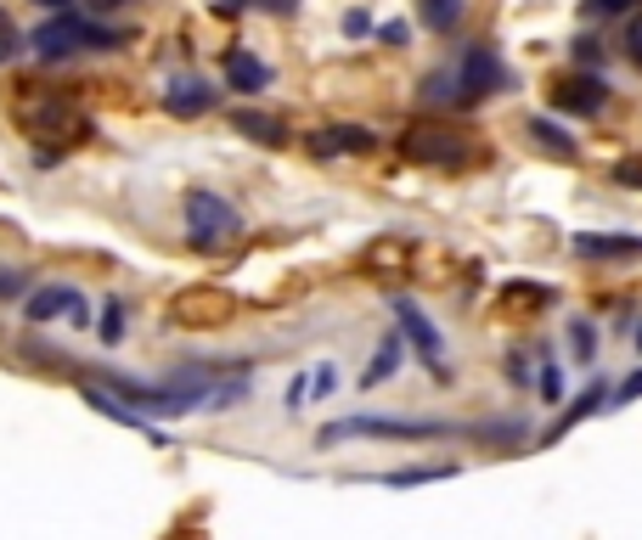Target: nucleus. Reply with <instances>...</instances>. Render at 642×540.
<instances>
[{"instance_id": "b1692460", "label": "nucleus", "mask_w": 642, "mask_h": 540, "mask_svg": "<svg viewBox=\"0 0 642 540\" xmlns=\"http://www.w3.org/2000/svg\"><path fill=\"white\" fill-rule=\"evenodd\" d=\"M18 293H34V288H29V270L0 264V299H18Z\"/></svg>"}, {"instance_id": "dca6fc26", "label": "nucleus", "mask_w": 642, "mask_h": 540, "mask_svg": "<svg viewBox=\"0 0 642 540\" xmlns=\"http://www.w3.org/2000/svg\"><path fill=\"white\" fill-rule=\"evenodd\" d=\"M231 130L248 136V141H259V147H288V124H283L277 113H259V108H237V113H231Z\"/></svg>"}, {"instance_id": "f704fd0d", "label": "nucleus", "mask_w": 642, "mask_h": 540, "mask_svg": "<svg viewBox=\"0 0 642 540\" xmlns=\"http://www.w3.org/2000/svg\"><path fill=\"white\" fill-rule=\"evenodd\" d=\"M366 29H373V18H366V12H349V18H344V34H366Z\"/></svg>"}, {"instance_id": "9d476101", "label": "nucleus", "mask_w": 642, "mask_h": 540, "mask_svg": "<svg viewBox=\"0 0 642 540\" xmlns=\"http://www.w3.org/2000/svg\"><path fill=\"white\" fill-rule=\"evenodd\" d=\"M85 293L79 288H68V282H51V288H34L29 299H23V316L34 321V327H46V321H62V316H73V321H85Z\"/></svg>"}, {"instance_id": "6e6552de", "label": "nucleus", "mask_w": 642, "mask_h": 540, "mask_svg": "<svg viewBox=\"0 0 642 540\" xmlns=\"http://www.w3.org/2000/svg\"><path fill=\"white\" fill-rule=\"evenodd\" d=\"M395 327H401V332H406V343L423 354V367L439 378V372H445V367H439V360H445V338H439V327H434V321H428L412 299H395Z\"/></svg>"}, {"instance_id": "cd10ccee", "label": "nucleus", "mask_w": 642, "mask_h": 540, "mask_svg": "<svg viewBox=\"0 0 642 540\" xmlns=\"http://www.w3.org/2000/svg\"><path fill=\"white\" fill-rule=\"evenodd\" d=\"M620 46H625V57H631V62L642 68V12H636V18L625 23V34H620Z\"/></svg>"}, {"instance_id": "a211bd4d", "label": "nucleus", "mask_w": 642, "mask_h": 540, "mask_svg": "<svg viewBox=\"0 0 642 540\" xmlns=\"http://www.w3.org/2000/svg\"><path fill=\"white\" fill-rule=\"evenodd\" d=\"M456 473V462H428V468H395V473H378V484L384 490H412V484H439V479H451Z\"/></svg>"}, {"instance_id": "2eb2a0df", "label": "nucleus", "mask_w": 642, "mask_h": 540, "mask_svg": "<svg viewBox=\"0 0 642 540\" xmlns=\"http://www.w3.org/2000/svg\"><path fill=\"white\" fill-rule=\"evenodd\" d=\"M575 259H642V237H609V231H575Z\"/></svg>"}, {"instance_id": "f3484780", "label": "nucleus", "mask_w": 642, "mask_h": 540, "mask_svg": "<svg viewBox=\"0 0 642 540\" xmlns=\"http://www.w3.org/2000/svg\"><path fill=\"white\" fill-rule=\"evenodd\" d=\"M524 130H530V141H535L541 152H553V158H564V163H570V158H581V141H575L564 124H553V119H530Z\"/></svg>"}, {"instance_id": "6ab92c4d", "label": "nucleus", "mask_w": 642, "mask_h": 540, "mask_svg": "<svg viewBox=\"0 0 642 540\" xmlns=\"http://www.w3.org/2000/svg\"><path fill=\"white\" fill-rule=\"evenodd\" d=\"M417 18H423V29L451 34V29H456V18H463V0H417Z\"/></svg>"}, {"instance_id": "72a5a7b5", "label": "nucleus", "mask_w": 642, "mask_h": 540, "mask_svg": "<svg viewBox=\"0 0 642 540\" xmlns=\"http://www.w3.org/2000/svg\"><path fill=\"white\" fill-rule=\"evenodd\" d=\"M333 389H338V367H322L316 372V394H333Z\"/></svg>"}, {"instance_id": "7c9ffc66", "label": "nucleus", "mask_w": 642, "mask_h": 540, "mask_svg": "<svg viewBox=\"0 0 642 540\" xmlns=\"http://www.w3.org/2000/svg\"><path fill=\"white\" fill-rule=\"evenodd\" d=\"M614 400H620V406H631V400H642V367H636V372H631V378L620 383V394H614Z\"/></svg>"}, {"instance_id": "aec40b11", "label": "nucleus", "mask_w": 642, "mask_h": 540, "mask_svg": "<svg viewBox=\"0 0 642 540\" xmlns=\"http://www.w3.org/2000/svg\"><path fill=\"white\" fill-rule=\"evenodd\" d=\"M603 400H609V389H603V383H592V389H586V394H581V400H575V406L564 411V417H559V428L546 433V439H564V433H570L575 422H586L592 411H603Z\"/></svg>"}, {"instance_id": "7ed1b4c3", "label": "nucleus", "mask_w": 642, "mask_h": 540, "mask_svg": "<svg viewBox=\"0 0 642 540\" xmlns=\"http://www.w3.org/2000/svg\"><path fill=\"white\" fill-rule=\"evenodd\" d=\"M451 422H406V417H338L316 433V444H338V439H406V444H428V439H451Z\"/></svg>"}, {"instance_id": "20e7f679", "label": "nucleus", "mask_w": 642, "mask_h": 540, "mask_svg": "<svg viewBox=\"0 0 642 540\" xmlns=\"http://www.w3.org/2000/svg\"><path fill=\"white\" fill-rule=\"evenodd\" d=\"M401 158L423 163V169H468L480 163V147L463 130H445V124H412L401 136Z\"/></svg>"}, {"instance_id": "4c0bfd02", "label": "nucleus", "mask_w": 642, "mask_h": 540, "mask_svg": "<svg viewBox=\"0 0 642 540\" xmlns=\"http://www.w3.org/2000/svg\"><path fill=\"white\" fill-rule=\"evenodd\" d=\"M636 349H642V327H636Z\"/></svg>"}, {"instance_id": "0eeeda50", "label": "nucleus", "mask_w": 642, "mask_h": 540, "mask_svg": "<svg viewBox=\"0 0 642 540\" xmlns=\"http://www.w3.org/2000/svg\"><path fill=\"white\" fill-rule=\"evenodd\" d=\"M456 84H463V102H480V97H496V90H507L513 84V73H507V62L496 57V46H468L463 51V62H456Z\"/></svg>"}, {"instance_id": "ddd939ff", "label": "nucleus", "mask_w": 642, "mask_h": 540, "mask_svg": "<svg viewBox=\"0 0 642 540\" xmlns=\"http://www.w3.org/2000/svg\"><path fill=\"white\" fill-rule=\"evenodd\" d=\"M220 73H226L231 90H243V97H259V90L270 84V68H265L248 46H231V51L220 57Z\"/></svg>"}, {"instance_id": "5701e85b", "label": "nucleus", "mask_w": 642, "mask_h": 540, "mask_svg": "<svg viewBox=\"0 0 642 540\" xmlns=\"http://www.w3.org/2000/svg\"><path fill=\"white\" fill-rule=\"evenodd\" d=\"M570 343H575V360H581V367H592V354H597V332H592V321H570Z\"/></svg>"}, {"instance_id": "1a4fd4ad", "label": "nucleus", "mask_w": 642, "mask_h": 540, "mask_svg": "<svg viewBox=\"0 0 642 540\" xmlns=\"http://www.w3.org/2000/svg\"><path fill=\"white\" fill-rule=\"evenodd\" d=\"M553 108L559 113H575V119H597L609 108V84L597 73H570L553 84Z\"/></svg>"}, {"instance_id": "f8f14e48", "label": "nucleus", "mask_w": 642, "mask_h": 540, "mask_svg": "<svg viewBox=\"0 0 642 540\" xmlns=\"http://www.w3.org/2000/svg\"><path fill=\"white\" fill-rule=\"evenodd\" d=\"M305 147L316 152V158H360V152H373L378 147V136L366 130V124H327V130H316V136H305Z\"/></svg>"}, {"instance_id": "f257e3e1", "label": "nucleus", "mask_w": 642, "mask_h": 540, "mask_svg": "<svg viewBox=\"0 0 642 540\" xmlns=\"http://www.w3.org/2000/svg\"><path fill=\"white\" fill-rule=\"evenodd\" d=\"M29 46H34V57L62 62V57H79V51H119V46H125V29L90 23V18H79V12L68 7V12H51V18L29 34Z\"/></svg>"}, {"instance_id": "2f4dec72", "label": "nucleus", "mask_w": 642, "mask_h": 540, "mask_svg": "<svg viewBox=\"0 0 642 540\" xmlns=\"http://www.w3.org/2000/svg\"><path fill=\"white\" fill-rule=\"evenodd\" d=\"M614 180H620V187H642V163H636V158H631V163H620V169H614Z\"/></svg>"}, {"instance_id": "393cba45", "label": "nucleus", "mask_w": 642, "mask_h": 540, "mask_svg": "<svg viewBox=\"0 0 642 540\" xmlns=\"http://www.w3.org/2000/svg\"><path fill=\"white\" fill-rule=\"evenodd\" d=\"M642 0H581L586 18H620V12H636Z\"/></svg>"}, {"instance_id": "c85d7f7f", "label": "nucleus", "mask_w": 642, "mask_h": 540, "mask_svg": "<svg viewBox=\"0 0 642 540\" xmlns=\"http://www.w3.org/2000/svg\"><path fill=\"white\" fill-rule=\"evenodd\" d=\"M575 62H586V68H597V62H603V40H592V34H581V40H575Z\"/></svg>"}, {"instance_id": "423d86ee", "label": "nucleus", "mask_w": 642, "mask_h": 540, "mask_svg": "<svg viewBox=\"0 0 642 540\" xmlns=\"http://www.w3.org/2000/svg\"><path fill=\"white\" fill-rule=\"evenodd\" d=\"M231 316H237V299H231L226 288H215V282L180 288V293L169 299V321H175V327H220V321H231Z\"/></svg>"}, {"instance_id": "e433bc0d", "label": "nucleus", "mask_w": 642, "mask_h": 540, "mask_svg": "<svg viewBox=\"0 0 642 540\" xmlns=\"http://www.w3.org/2000/svg\"><path fill=\"white\" fill-rule=\"evenodd\" d=\"M40 7H46V12H68V7H73V0H40Z\"/></svg>"}, {"instance_id": "bb28decb", "label": "nucleus", "mask_w": 642, "mask_h": 540, "mask_svg": "<svg viewBox=\"0 0 642 540\" xmlns=\"http://www.w3.org/2000/svg\"><path fill=\"white\" fill-rule=\"evenodd\" d=\"M310 394H316V378H294V383H288V394H283V406H288V411H305V400H310Z\"/></svg>"}, {"instance_id": "f03ea898", "label": "nucleus", "mask_w": 642, "mask_h": 540, "mask_svg": "<svg viewBox=\"0 0 642 540\" xmlns=\"http://www.w3.org/2000/svg\"><path fill=\"white\" fill-rule=\"evenodd\" d=\"M187 242H192L198 253H226L231 242H243V214H237L220 192L192 187V192H187Z\"/></svg>"}, {"instance_id": "c756f323", "label": "nucleus", "mask_w": 642, "mask_h": 540, "mask_svg": "<svg viewBox=\"0 0 642 540\" xmlns=\"http://www.w3.org/2000/svg\"><path fill=\"white\" fill-rule=\"evenodd\" d=\"M237 7H270V12H294V0H226L220 12H237Z\"/></svg>"}, {"instance_id": "412c9836", "label": "nucleus", "mask_w": 642, "mask_h": 540, "mask_svg": "<svg viewBox=\"0 0 642 540\" xmlns=\"http://www.w3.org/2000/svg\"><path fill=\"white\" fill-rule=\"evenodd\" d=\"M125 321H130V316H125V299H108V304H102V321H97V338L113 349V343L125 338Z\"/></svg>"}, {"instance_id": "9b49d317", "label": "nucleus", "mask_w": 642, "mask_h": 540, "mask_svg": "<svg viewBox=\"0 0 642 540\" xmlns=\"http://www.w3.org/2000/svg\"><path fill=\"white\" fill-rule=\"evenodd\" d=\"M215 102H220V90L209 84V79H169V90H164V108H169V119H204V113H215Z\"/></svg>"}, {"instance_id": "c9c22d12", "label": "nucleus", "mask_w": 642, "mask_h": 540, "mask_svg": "<svg viewBox=\"0 0 642 540\" xmlns=\"http://www.w3.org/2000/svg\"><path fill=\"white\" fill-rule=\"evenodd\" d=\"M85 7H97V12H119L125 0H85Z\"/></svg>"}, {"instance_id": "4468645a", "label": "nucleus", "mask_w": 642, "mask_h": 540, "mask_svg": "<svg viewBox=\"0 0 642 540\" xmlns=\"http://www.w3.org/2000/svg\"><path fill=\"white\" fill-rule=\"evenodd\" d=\"M401 367H406V332L395 327V332H384V343L373 349V367L360 372V389H384Z\"/></svg>"}, {"instance_id": "473e14b6", "label": "nucleus", "mask_w": 642, "mask_h": 540, "mask_svg": "<svg viewBox=\"0 0 642 540\" xmlns=\"http://www.w3.org/2000/svg\"><path fill=\"white\" fill-rule=\"evenodd\" d=\"M406 34H412L406 23H384V29H378V40H384V46H406Z\"/></svg>"}, {"instance_id": "4be33fe9", "label": "nucleus", "mask_w": 642, "mask_h": 540, "mask_svg": "<svg viewBox=\"0 0 642 540\" xmlns=\"http://www.w3.org/2000/svg\"><path fill=\"white\" fill-rule=\"evenodd\" d=\"M29 51V34L12 23V12H0V62H12V57H23Z\"/></svg>"}, {"instance_id": "39448f33", "label": "nucleus", "mask_w": 642, "mask_h": 540, "mask_svg": "<svg viewBox=\"0 0 642 540\" xmlns=\"http://www.w3.org/2000/svg\"><path fill=\"white\" fill-rule=\"evenodd\" d=\"M18 124H23L29 141H85L90 136V124L79 119V108L68 97H51V90L18 102Z\"/></svg>"}, {"instance_id": "a878e982", "label": "nucleus", "mask_w": 642, "mask_h": 540, "mask_svg": "<svg viewBox=\"0 0 642 540\" xmlns=\"http://www.w3.org/2000/svg\"><path fill=\"white\" fill-rule=\"evenodd\" d=\"M535 383H541V400H546V406H559V400H564V372L553 367V360L541 367V378H535Z\"/></svg>"}]
</instances>
